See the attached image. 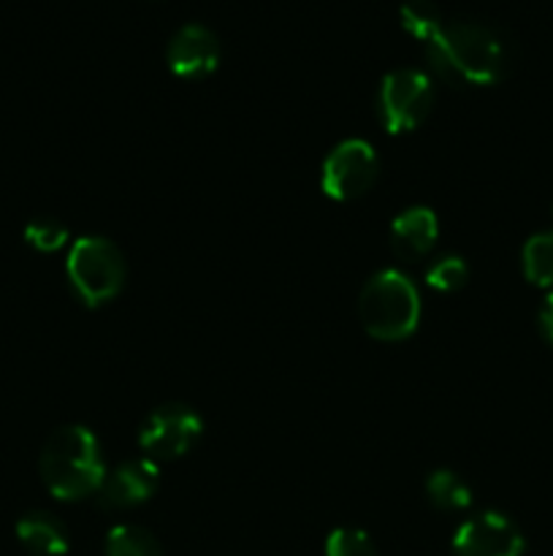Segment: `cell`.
Returning <instances> with one entry per match:
<instances>
[{"mask_svg": "<svg viewBox=\"0 0 553 556\" xmlns=\"http://www.w3.org/2000/svg\"><path fill=\"white\" fill-rule=\"evenodd\" d=\"M434 74L448 85H497L510 71V47L502 33L475 20L445 22L442 33L426 43Z\"/></svg>", "mask_w": 553, "mask_h": 556, "instance_id": "6da1fadb", "label": "cell"}, {"mask_svg": "<svg viewBox=\"0 0 553 556\" xmlns=\"http://www.w3.org/2000/svg\"><path fill=\"white\" fill-rule=\"evenodd\" d=\"M41 478L57 500L74 503L90 494L106 481V465L101 459V445L87 427H60L49 434L41 451Z\"/></svg>", "mask_w": 553, "mask_h": 556, "instance_id": "7a4b0ae2", "label": "cell"}, {"mask_svg": "<svg viewBox=\"0 0 553 556\" xmlns=\"http://www.w3.org/2000/svg\"><path fill=\"white\" fill-rule=\"evenodd\" d=\"M361 324L374 340L401 342L417 329L421 320V296L407 275L385 269L366 282L358 302Z\"/></svg>", "mask_w": 553, "mask_h": 556, "instance_id": "3957f363", "label": "cell"}, {"mask_svg": "<svg viewBox=\"0 0 553 556\" xmlns=\"http://www.w3.org/2000/svg\"><path fill=\"white\" fill-rule=\"evenodd\" d=\"M68 280L87 307H101L119 296L128 277L123 250L106 237H85L68 253Z\"/></svg>", "mask_w": 553, "mask_h": 556, "instance_id": "277c9868", "label": "cell"}, {"mask_svg": "<svg viewBox=\"0 0 553 556\" xmlns=\"http://www.w3.org/2000/svg\"><path fill=\"white\" fill-rule=\"evenodd\" d=\"M434 103V85L423 71L396 68L380 85V123L394 136L410 134L426 123Z\"/></svg>", "mask_w": 553, "mask_h": 556, "instance_id": "5b68a950", "label": "cell"}, {"mask_svg": "<svg viewBox=\"0 0 553 556\" xmlns=\"http://www.w3.org/2000/svg\"><path fill=\"white\" fill-rule=\"evenodd\" d=\"M380 161L372 144L363 139H347L325 155L320 185L323 193L334 201H356L377 182Z\"/></svg>", "mask_w": 553, "mask_h": 556, "instance_id": "8992f818", "label": "cell"}, {"mask_svg": "<svg viewBox=\"0 0 553 556\" xmlns=\"http://www.w3.org/2000/svg\"><path fill=\"white\" fill-rule=\"evenodd\" d=\"M204 432V421L198 413L182 402H168L152 410L139 432V448L155 459H179L190 454Z\"/></svg>", "mask_w": 553, "mask_h": 556, "instance_id": "52a82bcc", "label": "cell"}, {"mask_svg": "<svg viewBox=\"0 0 553 556\" xmlns=\"http://www.w3.org/2000/svg\"><path fill=\"white\" fill-rule=\"evenodd\" d=\"M524 535L502 514H480L464 521L453 538V556H520Z\"/></svg>", "mask_w": 553, "mask_h": 556, "instance_id": "ba28073f", "label": "cell"}, {"mask_svg": "<svg viewBox=\"0 0 553 556\" xmlns=\"http://www.w3.org/2000/svg\"><path fill=\"white\" fill-rule=\"evenodd\" d=\"M168 68L182 79H204L220 63V41L201 22H188L171 36L166 49Z\"/></svg>", "mask_w": 553, "mask_h": 556, "instance_id": "9c48e42d", "label": "cell"}, {"mask_svg": "<svg viewBox=\"0 0 553 556\" xmlns=\"http://www.w3.org/2000/svg\"><path fill=\"white\" fill-rule=\"evenodd\" d=\"M160 486V470L152 459H133L119 465L112 476H106L98 489V503L106 510H130L155 497Z\"/></svg>", "mask_w": 553, "mask_h": 556, "instance_id": "30bf717a", "label": "cell"}, {"mask_svg": "<svg viewBox=\"0 0 553 556\" xmlns=\"http://www.w3.org/2000/svg\"><path fill=\"white\" fill-rule=\"evenodd\" d=\"M439 223L428 206H410L390 223V250L401 261H421L434 250Z\"/></svg>", "mask_w": 553, "mask_h": 556, "instance_id": "8fae6325", "label": "cell"}, {"mask_svg": "<svg viewBox=\"0 0 553 556\" xmlns=\"http://www.w3.org/2000/svg\"><path fill=\"white\" fill-rule=\"evenodd\" d=\"M16 538L33 556H63L68 552V532L57 516L33 510L16 525Z\"/></svg>", "mask_w": 553, "mask_h": 556, "instance_id": "7c38bea8", "label": "cell"}, {"mask_svg": "<svg viewBox=\"0 0 553 556\" xmlns=\"http://www.w3.org/2000/svg\"><path fill=\"white\" fill-rule=\"evenodd\" d=\"M426 494L432 500L434 508L439 510H464L472 505V489L461 481L455 472L437 470L426 478Z\"/></svg>", "mask_w": 553, "mask_h": 556, "instance_id": "4fadbf2b", "label": "cell"}, {"mask_svg": "<svg viewBox=\"0 0 553 556\" xmlns=\"http://www.w3.org/2000/svg\"><path fill=\"white\" fill-rule=\"evenodd\" d=\"M106 556H163V546L144 527L119 525L106 535Z\"/></svg>", "mask_w": 553, "mask_h": 556, "instance_id": "5bb4252c", "label": "cell"}, {"mask_svg": "<svg viewBox=\"0 0 553 556\" xmlns=\"http://www.w3.org/2000/svg\"><path fill=\"white\" fill-rule=\"evenodd\" d=\"M399 14H401V25H404V30L412 33V36L423 43L437 38L445 27L442 11L437 9L434 0H404Z\"/></svg>", "mask_w": 553, "mask_h": 556, "instance_id": "9a60e30c", "label": "cell"}, {"mask_svg": "<svg viewBox=\"0 0 553 556\" xmlns=\"http://www.w3.org/2000/svg\"><path fill=\"white\" fill-rule=\"evenodd\" d=\"M524 275L531 286L553 288V231L537 233L524 244Z\"/></svg>", "mask_w": 553, "mask_h": 556, "instance_id": "2e32d148", "label": "cell"}, {"mask_svg": "<svg viewBox=\"0 0 553 556\" xmlns=\"http://www.w3.org/2000/svg\"><path fill=\"white\" fill-rule=\"evenodd\" d=\"M466 277H470V269L461 255H442L426 271V282L439 293L461 291L466 286Z\"/></svg>", "mask_w": 553, "mask_h": 556, "instance_id": "e0dca14e", "label": "cell"}, {"mask_svg": "<svg viewBox=\"0 0 553 556\" xmlns=\"http://www.w3.org/2000/svg\"><path fill=\"white\" fill-rule=\"evenodd\" d=\"M325 556H377V548L366 532L339 527L325 541Z\"/></svg>", "mask_w": 553, "mask_h": 556, "instance_id": "ac0fdd59", "label": "cell"}, {"mask_svg": "<svg viewBox=\"0 0 553 556\" xmlns=\"http://www.w3.org/2000/svg\"><path fill=\"white\" fill-rule=\"evenodd\" d=\"M25 239L41 253H54V250L63 248L68 242V228L57 220H49V217H41V220L27 223Z\"/></svg>", "mask_w": 553, "mask_h": 556, "instance_id": "d6986e66", "label": "cell"}, {"mask_svg": "<svg viewBox=\"0 0 553 556\" xmlns=\"http://www.w3.org/2000/svg\"><path fill=\"white\" fill-rule=\"evenodd\" d=\"M540 329H542V337L553 345V293L542 302L540 307Z\"/></svg>", "mask_w": 553, "mask_h": 556, "instance_id": "ffe728a7", "label": "cell"}]
</instances>
